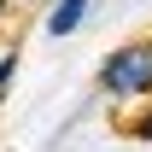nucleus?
Masks as SVG:
<instances>
[{"label": "nucleus", "mask_w": 152, "mask_h": 152, "mask_svg": "<svg viewBox=\"0 0 152 152\" xmlns=\"http://www.w3.org/2000/svg\"><path fill=\"white\" fill-rule=\"evenodd\" d=\"M99 94L111 99H146L152 94V41H129L99 58Z\"/></svg>", "instance_id": "nucleus-1"}, {"label": "nucleus", "mask_w": 152, "mask_h": 152, "mask_svg": "<svg viewBox=\"0 0 152 152\" xmlns=\"http://www.w3.org/2000/svg\"><path fill=\"white\" fill-rule=\"evenodd\" d=\"M94 12V0H53V12H47V35H76L82 29V18Z\"/></svg>", "instance_id": "nucleus-2"}, {"label": "nucleus", "mask_w": 152, "mask_h": 152, "mask_svg": "<svg viewBox=\"0 0 152 152\" xmlns=\"http://www.w3.org/2000/svg\"><path fill=\"white\" fill-rule=\"evenodd\" d=\"M134 140H152V111H146V117H134Z\"/></svg>", "instance_id": "nucleus-3"}, {"label": "nucleus", "mask_w": 152, "mask_h": 152, "mask_svg": "<svg viewBox=\"0 0 152 152\" xmlns=\"http://www.w3.org/2000/svg\"><path fill=\"white\" fill-rule=\"evenodd\" d=\"M0 12H6V0H0Z\"/></svg>", "instance_id": "nucleus-4"}]
</instances>
